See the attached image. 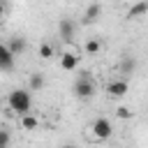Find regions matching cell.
<instances>
[{"mask_svg":"<svg viewBox=\"0 0 148 148\" xmlns=\"http://www.w3.org/2000/svg\"><path fill=\"white\" fill-rule=\"evenodd\" d=\"M28 86H30V90H42V88H44V76H42L39 72L30 74V81H28Z\"/></svg>","mask_w":148,"mask_h":148,"instance_id":"12","label":"cell"},{"mask_svg":"<svg viewBox=\"0 0 148 148\" xmlns=\"http://www.w3.org/2000/svg\"><path fill=\"white\" fill-rule=\"evenodd\" d=\"M51 56H53V46H51V44H42V46H39V58L49 60Z\"/></svg>","mask_w":148,"mask_h":148,"instance_id":"15","label":"cell"},{"mask_svg":"<svg viewBox=\"0 0 148 148\" xmlns=\"http://www.w3.org/2000/svg\"><path fill=\"white\" fill-rule=\"evenodd\" d=\"M7 49H9L14 56H21V53L25 51V37H18V35L12 37V39L7 42Z\"/></svg>","mask_w":148,"mask_h":148,"instance_id":"10","label":"cell"},{"mask_svg":"<svg viewBox=\"0 0 148 148\" xmlns=\"http://www.w3.org/2000/svg\"><path fill=\"white\" fill-rule=\"evenodd\" d=\"M0 148H9V130L0 132Z\"/></svg>","mask_w":148,"mask_h":148,"instance_id":"16","label":"cell"},{"mask_svg":"<svg viewBox=\"0 0 148 148\" xmlns=\"http://www.w3.org/2000/svg\"><path fill=\"white\" fill-rule=\"evenodd\" d=\"M7 104H9V111H16L18 116H28V113H30V106H32L30 90H25V88L12 90L9 97H7Z\"/></svg>","mask_w":148,"mask_h":148,"instance_id":"1","label":"cell"},{"mask_svg":"<svg viewBox=\"0 0 148 148\" xmlns=\"http://www.w3.org/2000/svg\"><path fill=\"white\" fill-rule=\"evenodd\" d=\"M99 14H102V5H99V2L88 5L86 14H83V23H86V25H88V23H95V21L99 18Z\"/></svg>","mask_w":148,"mask_h":148,"instance_id":"8","label":"cell"},{"mask_svg":"<svg viewBox=\"0 0 148 148\" xmlns=\"http://www.w3.org/2000/svg\"><path fill=\"white\" fill-rule=\"evenodd\" d=\"M60 67H62L65 72H74V69L79 67V56L72 53V51L62 53V56H60Z\"/></svg>","mask_w":148,"mask_h":148,"instance_id":"6","label":"cell"},{"mask_svg":"<svg viewBox=\"0 0 148 148\" xmlns=\"http://www.w3.org/2000/svg\"><path fill=\"white\" fill-rule=\"evenodd\" d=\"M143 14H148V0H139L136 5H132L127 12V18H141Z\"/></svg>","mask_w":148,"mask_h":148,"instance_id":"9","label":"cell"},{"mask_svg":"<svg viewBox=\"0 0 148 148\" xmlns=\"http://www.w3.org/2000/svg\"><path fill=\"white\" fill-rule=\"evenodd\" d=\"M92 134H95V139L106 141V139H111L113 127H111V123L106 118H97V120H92Z\"/></svg>","mask_w":148,"mask_h":148,"instance_id":"3","label":"cell"},{"mask_svg":"<svg viewBox=\"0 0 148 148\" xmlns=\"http://www.w3.org/2000/svg\"><path fill=\"white\" fill-rule=\"evenodd\" d=\"M116 116H118V118H123V120H127V118H132V111H130L127 106H120V109L116 111Z\"/></svg>","mask_w":148,"mask_h":148,"instance_id":"17","label":"cell"},{"mask_svg":"<svg viewBox=\"0 0 148 148\" xmlns=\"http://www.w3.org/2000/svg\"><path fill=\"white\" fill-rule=\"evenodd\" d=\"M102 49V44H99V39H88L86 42V53H90V56H95L97 51Z\"/></svg>","mask_w":148,"mask_h":148,"instance_id":"14","label":"cell"},{"mask_svg":"<svg viewBox=\"0 0 148 148\" xmlns=\"http://www.w3.org/2000/svg\"><path fill=\"white\" fill-rule=\"evenodd\" d=\"M74 95L79 99H90L95 95V81L88 76V72H81V76L74 81Z\"/></svg>","mask_w":148,"mask_h":148,"instance_id":"2","label":"cell"},{"mask_svg":"<svg viewBox=\"0 0 148 148\" xmlns=\"http://www.w3.org/2000/svg\"><path fill=\"white\" fill-rule=\"evenodd\" d=\"M106 92H109L111 97H125V95L130 92V83H127L125 79H116V81H111V83L106 86Z\"/></svg>","mask_w":148,"mask_h":148,"instance_id":"4","label":"cell"},{"mask_svg":"<svg viewBox=\"0 0 148 148\" xmlns=\"http://www.w3.org/2000/svg\"><path fill=\"white\" fill-rule=\"evenodd\" d=\"M62 148H74V146H62Z\"/></svg>","mask_w":148,"mask_h":148,"instance_id":"18","label":"cell"},{"mask_svg":"<svg viewBox=\"0 0 148 148\" xmlns=\"http://www.w3.org/2000/svg\"><path fill=\"white\" fill-rule=\"evenodd\" d=\"M74 30H76V25H74L72 18H60L58 32H60V37H62L65 42H72V39H74Z\"/></svg>","mask_w":148,"mask_h":148,"instance_id":"5","label":"cell"},{"mask_svg":"<svg viewBox=\"0 0 148 148\" xmlns=\"http://www.w3.org/2000/svg\"><path fill=\"white\" fill-rule=\"evenodd\" d=\"M21 127H23V130H35V127H37V118L30 116V113H28V116H21Z\"/></svg>","mask_w":148,"mask_h":148,"instance_id":"13","label":"cell"},{"mask_svg":"<svg viewBox=\"0 0 148 148\" xmlns=\"http://www.w3.org/2000/svg\"><path fill=\"white\" fill-rule=\"evenodd\" d=\"M14 58H16V56H14V53L7 49V44H5V46L0 49V69H2V72H9V69L14 67Z\"/></svg>","mask_w":148,"mask_h":148,"instance_id":"7","label":"cell"},{"mask_svg":"<svg viewBox=\"0 0 148 148\" xmlns=\"http://www.w3.org/2000/svg\"><path fill=\"white\" fill-rule=\"evenodd\" d=\"M134 67H136L134 56H123V60H120V74H132Z\"/></svg>","mask_w":148,"mask_h":148,"instance_id":"11","label":"cell"}]
</instances>
